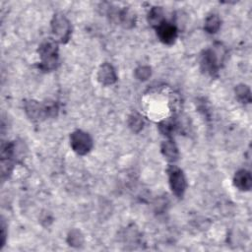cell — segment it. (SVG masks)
Wrapping results in <instances>:
<instances>
[{"label": "cell", "instance_id": "cell-6", "mask_svg": "<svg viewBox=\"0 0 252 252\" xmlns=\"http://www.w3.org/2000/svg\"><path fill=\"white\" fill-rule=\"evenodd\" d=\"M157 33L160 40L167 45H171L174 43L177 37V30L176 28L166 21L157 28Z\"/></svg>", "mask_w": 252, "mask_h": 252}, {"label": "cell", "instance_id": "cell-14", "mask_svg": "<svg viewBox=\"0 0 252 252\" xmlns=\"http://www.w3.org/2000/svg\"><path fill=\"white\" fill-rule=\"evenodd\" d=\"M151 75V70L149 67H140L136 70V76L140 80H146Z\"/></svg>", "mask_w": 252, "mask_h": 252}, {"label": "cell", "instance_id": "cell-1", "mask_svg": "<svg viewBox=\"0 0 252 252\" xmlns=\"http://www.w3.org/2000/svg\"><path fill=\"white\" fill-rule=\"evenodd\" d=\"M57 52V44L54 40H47L41 45L39 53L42 58L41 67L44 70L49 71L56 67L58 60Z\"/></svg>", "mask_w": 252, "mask_h": 252}, {"label": "cell", "instance_id": "cell-4", "mask_svg": "<svg viewBox=\"0 0 252 252\" xmlns=\"http://www.w3.org/2000/svg\"><path fill=\"white\" fill-rule=\"evenodd\" d=\"M52 28L55 37L60 43H66L69 40L71 34V27L69 21L63 15H55L52 23Z\"/></svg>", "mask_w": 252, "mask_h": 252}, {"label": "cell", "instance_id": "cell-3", "mask_svg": "<svg viewBox=\"0 0 252 252\" xmlns=\"http://www.w3.org/2000/svg\"><path fill=\"white\" fill-rule=\"evenodd\" d=\"M70 144L72 149L79 155H86L93 147V140L91 136L81 130L73 132L70 136Z\"/></svg>", "mask_w": 252, "mask_h": 252}, {"label": "cell", "instance_id": "cell-9", "mask_svg": "<svg viewBox=\"0 0 252 252\" xmlns=\"http://www.w3.org/2000/svg\"><path fill=\"white\" fill-rule=\"evenodd\" d=\"M162 152L164 156L170 162L177 160L178 158V151L175 144L172 141H167L162 146Z\"/></svg>", "mask_w": 252, "mask_h": 252}, {"label": "cell", "instance_id": "cell-13", "mask_svg": "<svg viewBox=\"0 0 252 252\" xmlns=\"http://www.w3.org/2000/svg\"><path fill=\"white\" fill-rule=\"evenodd\" d=\"M129 125L133 129V131H135V132L140 131L143 128V120H142L141 116L138 114H133L132 116H130Z\"/></svg>", "mask_w": 252, "mask_h": 252}, {"label": "cell", "instance_id": "cell-15", "mask_svg": "<svg viewBox=\"0 0 252 252\" xmlns=\"http://www.w3.org/2000/svg\"><path fill=\"white\" fill-rule=\"evenodd\" d=\"M69 238H70V243L72 245H80V243L82 242V236L80 235L79 231H76V230L71 232Z\"/></svg>", "mask_w": 252, "mask_h": 252}, {"label": "cell", "instance_id": "cell-5", "mask_svg": "<svg viewBox=\"0 0 252 252\" xmlns=\"http://www.w3.org/2000/svg\"><path fill=\"white\" fill-rule=\"evenodd\" d=\"M168 180H169V185L171 187L172 192L177 196L181 197L183 193L185 192L186 189V179L185 176L182 172V170L174 166H171L168 169Z\"/></svg>", "mask_w": 252, "mask_h": 252}, {"label": "cell", "instance_id": "cell-8", "mask_svg": "<svg viewBox=\"0 0 252 252\" xmlns=\"http://www.w3.org/2000/svg\"><path fill=\"white\" fill-rule=\"evenodd\" d=\"M234 185L240 189V190H249L251 188V184H252V178L250 175V172L245 170V169H241L239 171H237L234 175Z\"/></svg>", "mask_w": 252, "mask_h": 252}, {"label": "cell", "instance_id": "cell-11", "mask_svg": "<svg viewBox=\"0 0 252 252\" xmlns=\"http://www.w3.org/2000/svg\"><path fill=\"white\" fill-rule=\"evenodd\" d=\"M221 27V21L217 15H211L207 18L205 23V29L210 34H215Z\"/></svg>", "mask_w": 252, "mask_h": 252}, {"label": "cell", "instance_id": "cell-2", "mask_svg": "<svg viewBox=\"0 0 252 252\" xmlns=\"http://www.w3.org/2000/svg\"><path fill=\"white\" fill-rule=\"evenodd\" d=\"M224 56V53L223 52V49H221V46L216 47L215 49L206 51L201 60V65L203 70L211 75H214L215 73L218 72L221 66V63L223 62Z\"/></svg>", "mask_w": 252, "mask_h": 252}, {"label": "cell", "instance_id": "cell-10", "mask_svg": "<svg viewBox=\"0 0 252 252\" xmlns=\"http://www.w3.org/2000/svg\"><path fill=\"white\" fill-rule=\"evenodd\" d=\"M148 20H149V23L156 28H158L160 25H162L165 22L162 8H160V7L152 8L151 11L149 12Z\"/></svg>", "mask_w": 252, "mask_h": 252}, {"label": "cell", "instance_id": "cell-7", "mask_svg": "<svg viewBox=\"0 0 252 252\" xmlns=\"http://www.w3.org/2000/svg\"><path fill=\"white\" fill-rule=\"evenodd\" d=\"M98 78L104 85H112L116 81V74L112 65L105 63L101 66L98 74Z\"/></svg>", "mask_w": 252, "mask_h": 252}, {"label": "cell", "instance_id": "cell-12", "mask_svg": "<svg viewBox=\"0 0 252 252\" xmlns=\"http://www.w3.org/2000/svg\"><path fill=\"white\" fill-rule=\"evenodd\" d=\"M236 96L237 98L244 103H250L251 101V97H250V91L248 89V87L246 86H238L236 88Z\"/></svg>", "mask_w": 252, "mask_h": 252}]
</instances>
